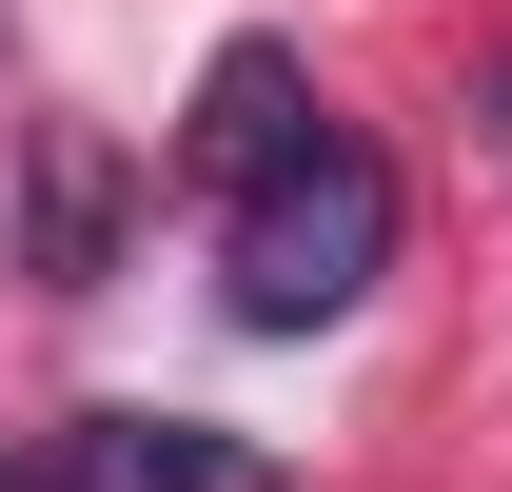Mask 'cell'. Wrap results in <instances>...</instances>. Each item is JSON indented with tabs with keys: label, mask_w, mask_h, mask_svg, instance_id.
Masks as SVG:
<instances>
[{
	"label": "cell",
	"mask_w": 512,
	"mask_h": 492,
	"mask_svg": "<svg viewBox=\"0 0 512 492\" xmlns=\"http://www.w3.org/2000/svg\"><path fill=\"white\" fill-rule=\"evenodd\" d=\"M296 138H316V99H296V40H217V79H197V119H178V158H197L217 197H256L276 158H296Z\"/></svg>",
	"instance_id": "cell-4"
},
{
	"label": "cell",
	"mask_w": 512,
	"mask_h": 492,
	"mask_svg": "<svg viewBox=\"0 0 512 492\" xmlns=\"http://www.w3.org/2000/svg\"><path fill=\"white\" fill-rule=\"evenodd\" d=\"M119 237H138L119 138H99V119H40V138H20V276H40V296H99Z\"/></svg>",
	"instance_id": "cell-2"
},
{
	"label": "cell",
	"mask_w": 512,
	"mask_h": 492,
	"mask_svg": "<svg viewBox=\"0 0 512 492\" xmlns=\"http://www.w3.org/2000/svg\"><path fill=\"white\" fill-rule=\"evenodd\" d=\"M0 492H79V473H60V433H20V453H0Z\"/></svg>",
	"instance_id": "cell-5"
},
{
	"label": "cell",
	"mask_w": 512,
	"mask_h": 492,
	"mask_svg": "<svg viewBox=\"0 0 512 492\" xmlns=\"http://www.w3.org/2000/svg\"><path fill=\"white\" fill-rule=\"evenodd\" d=\"M493 138H512V60H493Z\"/></svg>",
	"instance_id": "cell-6"
},
{
	"label": "cell",
	"mask_w": 512,
	"mask_h": 492,
	"mask_svg": "<svg viewBox=\"0 0 512 492\" xmlns=\"http://www.w3.org/2000/svg\"><path fill=\"white\" fill-rule=\"evenodd\" d=\"M217 256H237V315H256V335H316V315H355V296L394 276V158H375L355 119H316L276 178L237 197V217H217Z\"/></svg>",
	"instance_id": "cell-1"
},
{
	"label": "cell",
	"mask_w": 512,
	"mask_h": 492,
	"mask_svg": "<svg viewBox=\"0 0 512 492\" xmlns=\"http://www.w3.org/2000/svg\"><path fill=\"white\" fill-rule=\"evenodd\" d=\"M60 473L79 492H296L256 433H217V414H60Z\"/></svg>",
	"instance_id": "cell-3"
}]
</instances>
